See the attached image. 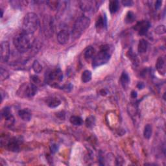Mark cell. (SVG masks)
<instances>
[{"label":"cell","instance_id":"obj_30","mask_svg":"<svg viewBox=\"0 0 166 166\" xmlns=\"http://www.w3.org/2000/svg\"><path fill=\"white\" fill-rule=\"evenodd\" d=\"M31 80H32V83L35 84V85H36L38 84H39L40 82L39 77H37V76H36V75H32V77H31Z\"/></svg>","mask_w":166,"mask_h":166},{"label":"cell","instance_id":"obj_33","mask_svg":"<svg viewBox=\"0 0 166 166\" xmlns=\"http://www.w3.org/2000/svg\"><path fill=\"white\" fill-rule=\"evenodd\" d=\"M51 150L52 153H55L58 150V147L56 145H52L51 146Z\"/></svg>","mask_w":166,"mask_h":166},{"label":"cell","instance_id":"obj_32","mask_svg":"<svg viewBox=\"0 0 166 166\" xmlns=\"http://www.w3.org/2000/svg\"><path fill=\"white\" fill-rule=\"evenodd\" d=\"M122 3L123 4L124 6H131L132 5V1H128V0H126V1H123Z\"/></svg>","mask_w":166,"mask_h":166},{"label":"cell","instance_id":"obj_8","mask_svg":"<svg viewBox=\"0 0 166 166\" xmlns=\"http://www.w3.org/2000/svg\"><path fill=\"white\" fill-rule=\"evenodd\" d=\"M2 117L5 120V125L10 127L12 125L15 123V118H14L10 108L8 107L4 108L2 110Z\"/></svg>","mask_w":166,"mask_h":166},{"label":"cell","instance_id":"obj_17","mask_svg":"<svg viewBox=\"0 0 166 166\" xmlns=\"http://www.w3.org/2000/svg\"><path fill=\"white\" fill-rule=\"evenodd\" d=\"M148 48V43L145 39H141L139 42L137 50L140 53H145Z\"/></svg>","mask_w":166,"mask_h":166},{"label":"cell","instance_id":"obj_36","mask_svg":"<svg viewBox=\"0 0 166 166\" xmlns=\"http://www.w3.org/2000/svg\"><path fill=\"white\" fill-rule=\"evenodd\" d=\"M1 17H3V10L1 9Z\"/></svg>","mask_w":166,"mask_h":166},{"label":"cell","instance_id":"obj_9","mask_svg":"<svg viewBox=\"0 0 166 166\" xmlns=\"http://www.w3.org/2000/svg\"><path fill=\"white\" fill-rule=\"evenodd\" d=\"M1 60L4 63L8 61L10 56V47L7 42H3L1 44Z\"/></svg>","mask_w":166,"mask_h":166},{"label":"cell","instance_id":"obj_10","mask_svg":"<svg viewBox=\"0 0 166 166\" xmlns=\"http://www.w3.org/2000/svg\"><path fill=\"white\" fill-rule=\"evenodd\" d=\"M8 151L12 152H18L20 149V142L16 137L9 139L6 144Z\"/></svg>","mask_w":166,"mask_h":166},{"label":"cell","instance_id":"obj_3","mask_svg":"<svg viewBox=\"0 0 166 166\" xmlns=\"http://www.w3.org/2000/svg\"><path fill=\"white\" fill-rule=\"evenodd\" d=\"M90 25V19L87 16L79 17L74 23L73 26L72 36L73 40H76L82 35Z\"/></svg>","mask_w":166,"mask_h":166},{"label":"cell","instance_id":"obj_20","mask_svg":"<svg viewBox=\"0 0 166 166\" xmlns=\"http://www.w3.org/2000/svg\"><path fill=\"white\" fill-rule=\"evenodd\" d=\"M93 2L83 1L80 3V8L84 11H90L93 8Z\"/></svg>","mask_w":166,"mask_h":166},{"label":"cell","instance_id":"obj_1","mask_svg":"<svg viewBox=\"0 0 166 166\" xmlns=\"http://www.w3.org/2000/svg\"><path fill=\"white\" fill-rule=\"evenodd\" d=\"M34 41L33 35L28 34L22 31L14 38L13 43L19 52L25 53L31 48Z\"/></svg>","mask_w":166,"mask_h":166},{"label":"cell","instance_id":"obj_11","mask_svg":"<svg viewBox=\"0 0 166 166\" xmlns=\"http://www.w3.org/2000/svg\"><path fill=\"white\" fill-rule=\"evenodd\" d=\"M107 25V20L105 15H99L96 22V27L97 32H100L105 29Z\"/></svg>","mask_w":166,"mask_h":166},{"label":"cell","instance_id":"obj_28","mask_svg":"<svg viewBox=\"0 0 166 166\" xmlns=\"http://www.w3.org/2000/svg\"><path fill=\"white\" fill-rule=\"evenodd\" d=\"M155 32L158 35H162L165 32V27L164 25H159L155 29Z\"/></svg>","mask_w":166,"mask_h":166},{"label":"cell","instance_id":"obj_21","mask_svg":"<svg viewBox=\"0 0 166 166\" xmlns=\"http://www.w3.org/2000/svg\"><path fill=\"white\" fill-rule=\"evenodd\" d=\"M70 123L75 126H80L83 125V120L80 117L73 116L70 117Z\"/></svg>","mask_w":166,"mask_h":166},{"label":"cell","instance_id":"obj_2","mask_svg":"<svg viewBox=\"0 0 166 166\" xmlns=\"http://www.w3.org/2000/svg\"><path fill=\"white\" fill-rule=\"evenodd\" d=\"M40 21L38 16L34 12H29L23 18L22 31L30 35H33L38 29Z\"/></svg>","mask_w":166,"mask_h":166},{"label":"cell","instance_id":"obj_16","mask_svg":"<svg viewBox=\"0 0 166 166\" xmlns=\"http://www.w3.org/2000/svg\"><path fill=\"white\" fill-rule=\"evenodd\" d=\"M95 55H96V51L92 46H89L84 52V58L86 60L93 59Z\"/></svg>","mask_w":166,"mask_h":166},{"label":"cell","instance_id":"obj_25","mask_svg":"<svg viewBox=\"0 0 166 166\" xmlns=\"http://www.w3.org/2000/svg\"><path fill=\"white\" fill-rule=\"evenodd\" d=\"M96 124V118L91 116L86 118V125L88 128H92Z\"/></svg>","mask_w":166,"mask_h":166},{"label":"cell","instance_id":"obj_12","mask_svg":"<svg viewBox=\"0 0 166 166\" xmlns=\"http://www.w3.org/2000/svg\"><path fill=\"white\" fill-rule=\"evenodd\" d=\"M69 39V33L66 30L60 31L57 35V40L59 43L62 45L67 44Z\"/></svg>","mask_w":166,"mask_h":166},{"label":"cell","instance_id":"obj_13","mask_svg":"<svg viewBox=\"0 0 166 166\" xmlns=\"http://www.w3.org/2000/svg\"><path fill=\"white\" fill-rule=\"evenodd\" d=\"M156 68L160 74L162 75L165 74V63L163 57L160 56L157 59L156 63Z\"/></svg>","mask_w":166,"mask_h":166},{"label":"cell","instance_id":"obj_7","mask_svg":"<svg viewBox=\"0 0 166 166\" xmlns=\"http://www.w3.org/2000/svg\"><path fill=\"white\" fill-rule=\"evenodd\" d=\"M151 26L150 23L148 21L142 20L137 22L135 25L134 29L140 35H145Z\"/></svg>","mask_w":166,"mask_h":166},{"label":"cell","instance_id":"obj_6","mask_svg":"<svg viewBox=\"0 0 166 166\" xmlns=\"http://www.w3.org/2000/svg\"><path fill=\"white\" fill-rule=\"evenodd\" d=\"M46 79L47 83L51 86H57L58 84L63 79V73L60 69H55L47 73Z\"/></svg>","mask_w":166,"mask_h":166},{"label":"cell","instance_id":"obj_35","mask_svg":"<svg viewBox=\"0 0 166 166\" xmlns=\"http://www.w3.org/2000/svg\"><path fill=\"white\" fill-rule=\"evenodd\" d=\"M131 97L132 98H136L137 97V93L136 91H132L131 92Z\"/></svg>","mask_w":166,"mask_h":166},{"label":"cell","instance_id":"obj_24","mask_svg":"<svg viewBox=\"0 0 166 166\" xmlns=\"http://www.w3.org/2000/svg\"><path fill=\"white\" fill-rule=\"evenodd\" d=\"M135 19H136L135 14L131 11H129V12H128L127 14L125 21L127 23H131L134 22Z\"/></svg>","mask_w":166,"mask_h":166},{"label":"cell","instance_id":"obj_26","mask_svg":"<svg viewBox=\"0 0 166 166\" xmlns=\"http://www.w3.org/2000/svg\"><path fill=\"white\" fill-rule=\"evenodd\" d=\"M32 69L34 70L35 72H36L37 73H39L42 72V66L38 60H35L34 63H33V64H32Z\"/></svg>","mask_w":166,"mask_h":166},{"label":"cell","instance_id":"obj_29","mask_svg":"<svg viewBox=\"0 0 166 166\" xmlns=\"http://www.w3.org/2000/svg\"><path fill=\"white\" fill-rule=\"evenodd\" d=\"M0 75H1V80H2L6 79L8 77V72L6 69H3V68H1V73H0Z\"/></svg>","mask_w":166,"mask_h":166},{"label":"cell","instance_id":"obj_5","mask_svg":"<svg viewBox=\"0 0 166 166\" xmlns=\"http://www.w3.org/2000/svg\"><path fill=\"white\" fill-rule=\"evenodd\" d=\"M36 85L33 83H23L19 88L17 95L22 98H30L35 96L37 92Z\"/></svg>","mask_w":166,"mask_h":166},{"label":"cell","instance_id":"obj_4","mask_svg":"<svg viewBox=\"0 0 166 166\" xmlns=\"http://www.w3.org/2000/svg\"><path fill=\"white\" fill-rule=\"evenodd\" d=\"M110 50L108 45H103L100 47L98 53L94 56L92 60V66L96 68L97 66L107 64L110 59Z\"/></svg>","mask_w":166,"mask_h":166},{"label":"cell","instance_id":"obj_23","mask_svg":"<svg viewBox=\"0 0 166 166\" xmlns=\"http://www.w3.org/2000/svg\"><path fill=\"white\" fill-rule=\"evenodd\" d=\"M152 133H153V128L150 124H147L145 126L144 130V137L147 139H149L151 137Z\"/></svg>","mask_w":166,"mask_h":166},{"label":"cell","instance_id":"obj_31","mask_svg":"<svg viewBox=\"0 0 166 166\" xmlns=\"http://www.w3.org/2000/svg\"><path fill=\"white\" fill-rule=\"evenodd\" d=\"M72 88H73V86L71 84H65L64 86L63 87V89H64V90L67 91V92H69Z\"/></svg>","mask_w":166,"mask_h":166},{"label":"cell","instance_id":"obj_15","mask_svg":"<svg viewBox=\"0 0 166 166\" xmlns=\"http://www.w3.org/2000/svg\"><path fill=\"white\" fill-rule=\"evenodd\" d=\"M46 103L50 108H56L60 105L61 101L57 97H51L47 99Z\"/></svg>","mask_w":166,"mask_h":166},{"label":"cell","instance_id":"obj_22","mask_svg":"<svg viewBox=\"0 0 166 166\" xmlns=\"http://www.w3.org/2000/svg\"><path fill=\"white\" fill-rule=\"evenodd\" d=\"M92 72L90 70H85L81 75V79L83 83H88L92 79Z\"/></svg>","mask_w":166,"mask_h":166},{"label":"cell","instance_id":"obj_14","mask_svg":"<svg viewBox=\"0 0 166 166\" xmlns=\"http://www.w3.org/2000/svg\"><path fill=\"white\" fill-rule=\"evenodd\" d=\"M18 116H20L21 119L24 121H29L31 120L32 114L29 109H22L19 110Z\"/></svg>","mask_w":166,"mask_h":166},{"label":"cell","instance_id":"obj_27","mask_svg":"<svg viewBox=\"0 0 166 166\" xmlns=\"http://www.w3.org/2000/svg\"><path fill=\"white\" fill-rule=\"evenodd\" d=\"M47 3L48 4L50 8L54 11L57 10L60 6V2L58 1H48L47 2Z\"/></svg>","mask_w":166,"mask_h":166},{"label":"cell","instance_id":"obj_19","mask_svg":"<svg viewBox=\"0 0 166 166\" xmlns=\"http://www.w3.org/2000/svg\"><path fill=\"white\" fill-rule=\"evenodd\" d=\"M120 7V3L118 1H116V0H113V1L110 2L109 3V11L111 13H116Z\"/></svg>","mask_w":166,"mask_h":166},{"label":"cell","instance_id":"obj_34","mask_svg":"<svg viewBox=\"0 0 166 166\" xmlns=\"http://www.w3.org/2000/svg\"><path fill=\"white\" fill-rule=\"evenodd\" d=\"M162 1H157V2H156V3H155L156 9H158L161 7V5H162Z\"/></svg>","mask_w":166,"mask_h":166},{"label":"cell","instance_id":"obj_18","mask_svg":"<svg viewBox=\"0 0 166 166\" xmlns=\"http://www.w3.org/2000/svg\"><path fill=\"white\" fill-rule=\"evenodd\" d=\"M120 82L121 84L124 88H127L129 86V84L130 83V78L129 76L126 72H123L120 77Z\"/></svg>","mask_w":166,"mask_h":166}]
</instances>
